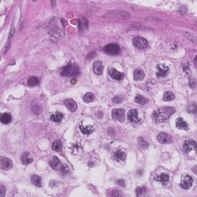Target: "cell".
I'll list each match as a JSON object with an SVG mask.
<instances>
[{"instance_id": "obj_1", "label": "cell", "mask_w": 197, "mask_h": 197, "mask_svg": "<svg viewBox=\"0 0 197 197\" xmlns=\"http://www.w3.org/2000/svg\"><path fill=\"white\" fill-rule=\"evenodd\" d=\"M174 112H175V109L172 107H163L154 111L153 116L155 122L161 123L167 120Z\"/></svg>"}, {"instance_id": "obj_2", "label": "cell", "mask_w": 197, "mask_h": 197, "mask_svg": "<svg viewBox=\"0 0 197 197\" xmlns=\"http://www.w3.org/2000/svg\"><path fill=\"white\" fill-rule=\"evenodd\" d=\"M49 164L51 165V167L53 170H57V171L61 172L62 174H67L69 173V170L68 165H63L62 162L60 161V159L58 158L57 156H53L50 161H49Z\"/></svg>"}, {"instance_id": "obj_3", "label": "cell", "mask_w": 197, "mask_h": 197, "mask_svg": "<svg viewBox=\"0 0 197 197\" xmlns=\"http://www.w3.org/2000/svg\"><path fill=\"white\" fill-rule=\"evenodd\" d=\"M79 73H80V71L78 66L72 64H69L63 67L61 72V75L63 76H78Z\"/></svg>"}, {"instance_id": "obj_4", "label": "cell", "mask_w": 197, "mask_h": 197, "mask_svg": "<svg viewBox=\"0 0 197 197\" xmlns=\"http://www.w3.org/2000/svg\"><path fill=\"white\" fill-rule=\"evenodd\" d=\"M182 148L184 153L186 154H189L190 153H195L196 151V142L194 140H186L183 143Z\"/></svg>"}, {"instance_id": "obj_5", "label": "cell", "mask_w": 197, "mask_h": 197, "mask_svg": "<svg viewBox=\"0 0 197 197\" xmlns=\"http://www.w3.org/2000/svg\"><path fill=\"white\" fill-rule=\"evenodd\" d=\"M104 16L109 18H114V19H127L130 16V15L126 12H123V11H112V12H109Z\"/></svg>"}, {"instance_id": "obj_6", "label": "cell", "mask_w": 197, "mask_h": 197, "mask_svg": "<svg viewBox=\"0 0 197 197\" xmlns=\"http://www.w3.org/2000/svg\"><path fill=\"white\" fill-rule=\"evenodd\" d=\"M104 51L109 55H118L120 53V47L115 43L109 44L104 47Z\"/></svg>"}, {"instance_id": "obj_7", "label": "cell", "mask_w": 197, "mask_h": 197, "mask_svg": "<svg viewBox=\"0 0 197 197\" xmlns=\"http://www.w3.org/2000/svg\"><path fill=\"white\" fill-rule=\"evenodd\" d=\"M133 44L138 49H143L148 46V41L142 37H136L133 41Z\"/></svg>"}, {"instance_id": "obj_8", "label": "cell", "mask_w": 197, "mask_h": 197, "mask_svg": "<svg viewBox=\"0 0 197 197\" xmlns=\"http://www.w3.org/2000/svg\"><path fill=\"white\" fill-rule=\"evenodd\" d=\"M193 179L192 176H189V175H185L181 179V182H180V186L182 187L184 189H188L193 186Z\"/></svg>"}, {"instance_id": "obj_9", "label": "cell", "mask_w": 197, "mask_h": 197, "mask_svg": "<svg viewBox=\"0 0 197 197\" xmlns=\"http://www.w3.org/2000/svg\"><path fill=\"white\" fill-rule=\"evenodd\" d=\"M112 116L116 120L123 122L125 119V110L122 109H113L112 112Z\"/></svg>"}, {"instance_id": "obj_10", "label": "cell", "mask_w": 197, "mask_h": 197, "mask_svg": "<svg viewBox=\"0 0 197 197\" xmlns=\"http://www.w3.org/2000/svg\"><path fill=\"white\" fill-rule=\"evenodd\" d=\"M0 163H1V169L3 170H9L13 167V163L9 158L6 157L1 156Z\"/></svg>"}, {"instance_id": "obj_11", "label": "cell", "mask_w": 197, "mask_h": 197, "mask_svg": "<svg viewBox=\"0 0 197 197\" xmlns=\"http://www.w3.org/2000/svg\"><path fill=\"white\" fill-rule=\"evenodd\" d=\"M169 72V67L164 64H159L157 66L156 76L158 77H165Z\"/></svg>"}, {"instance_id": "obj_12", "label": "cell", "mask_w": 197, "mask_h": 197, "mask_svg": "<svg viewBox=\"0 0 197 197\" xmlns=\"http://www.w3.org/2000/svg\"><path fill=\"white\" fill-rule=\"evenodd\" d=\"M157 140L159 143L165 144V143H170L172 142V138L169 135L164 133H160L157 136Z\"/></svg>"}, {"instance_id": "obj_13", "label": "cell", "mask_w": 197, "mask_h": 197, "mask_svg": "<svg viewBox=\"0 0 197 197\" xmlns=\"http://www.w3.org/2000/svg\"><path fill=\"white\" fill-rule=\"evenodd\" d=\"M128 119H129L131 123H136L140 122V119L139 117V115H138V111L136 109H131L128 112Z\"/></svg>"}, {"instance_id": "obj_14", "label": "cell", "mask_w": 197, "mask_h": 197, "mask_svg": "<svg viewBox=\"0 0 197 197\" xmlns=\"http://www.w3.org/2000/svg\"><path fill=\"white\" fill-rule=\"evenodd\" d=\"M108 71L109 76H110L112 79H116V80H121V79H123V76H124L122 72L117 71V70H116L113 68L109 69Z\"/></svg>"}, {"instance_id": "obj_15", "label": "cell", "mask_w": 197, "mask_h": 197, "mask_svg": "<svg viewBox=\"0 0 197 197\" xmlns=\"http://www.w3.org/2000/svg\"><path fill=\"white\" fill-rule=\"evenodd\" d=\"M93 72H95V74L101 76L102 74V72H103V66H102V62L95 61L93 63Z\"/></svg>"}, {"instance_id": "obj_16", "label": "cell", "mask_w": 197, "mask_h": 197, "mask_svg": "<svg viewBox=\"0 0 197 197\" xmlns=\"http://www.w3.org/2000/svg\"><path fill=\"white\" fill-rule=\"evenodd\" d=\"M64 104L71 112H75L77 109V104L76 101L72 99H68L64 101Z\"/></svg>"}, {"instance_id": "obj_17", "label": "cell", "mask_w": 197, "mask_h": 197, "mask_svg": "<svg viewBox=\"0 0 197 197\" xmlns=\"http://www.w3.org/2000/svg\"><path fill=\"white\" fill-rule=\"evenodd\" d=\"M155 180H156L158 182H162L163 185H166L170 180V176L168 174L165 173H162L160 175H158L154 178Z\"/></svg>"}, {"instance_id": "obj_18", "label": "cell", "mask_w": 197, "mask_h": 197, "mask_svg": "<svg viewBox=\"0 0 197 197\" xmlns=\"http://www.w3.org/2000/svg\"><path fill=\"white\" fill-rule=\"evenodd\" d=\"M176 127L179 129L188 130V129H189L188 124H187V123H186V122H185V121L183 120L181 117H179V118H178V119H176Z\"/></svg>"}, {"instance_id": "obj_19", "label": "cell", "mask_w": 197, "mask_h": 197, "mask_svg": "<svg viewBox=\"0 0 197 197\" xmlns=\"http://www.w3.org/2000/svg\"><path fill=\"white\" fill-rule=\"evenodd\" d=\"M79 129H80V131L83 133V134L86 135V136L90 135L94 130L93 127L92 125H87L86 127H85V126H83L82 124L79 125Z\"/></svg>"}, {"instance_id": "obj_20", "label": "cell", "mask_w": 197, "mask_h": 197, "mask_svg": "<svg viewBox=\"0 0 197 197\" xmlns=\"http://www.w3.org/2000/svg\"><path fill=\"white\" fill-rule=\"evenodd\" d=\"M145 77L144 72L140 69H137L134 71V79L136 81L142 80Z\"/></svg>"}, {"instance_id": "obj_21", "label": "cell", "mask_w": 197, "mask_h": 197, "mask_svg": "<svg viewBox=\"0 0 197 197\" xmlns=\"http://www.w3.org/2000/svg\"><path fill=\"white\" fill-rule=\"evenodd\" d=\"M126 157V154L125 152H123L122 150H117L116 153H114V158L117 161H122L124 160Z\"/></svg>"}, {"instance_id": "obj_22", "label": "cell", "mask_w": 197, "mask_h": 197, "mask_svg": "<svg viewBox=\"0 0 197 197\" xmlns=\"http://www.w3.org/2000/svg\"><path fill=\"white\" fill-rule=\"evenodd\" d=\"M0 120H1V123H3V124H9L12 121V116L9 113H3L1 116V118H0Z\"/></svg>"}, {"instance_id": "obj_23", "label": "cell", "mask_w": 197, "mask_h": 197, "mask_svg": "<svg viewBox=\"0 0 197 197\" xmlns=\"http://www.w3.org/2000/svg\"><path fill=\"white\" fill-rule=\"evenodd\" d=\"M62 117H63V114L61 113V112H56L55 114H53L50 117L52 121L55 122V123H60L61 122L62 119Z\"/></svg>"}, {"instance_id": "obj_24", "label": "cell", "mask_w": 197, "mask_h": 197, "mask_svg": "<svg viewBox=\"0 0 197 197\" xmlns=\"http://www.w3.org/2000/svg\"><path fill=\"white\" fill-rule=\"evenodd\" d=\"M28 156H29V153H23V155H22L21 157L22 163L25 165H29V164H30V163H32V161H33V159H32L28 158Z\"/></svg>"}, {"instance_id": "obj_25", "label": "cell", "mask_w": 197, "mask_h": 197, "mask_svg": "<svg viewBox=\"0 0 197 197\" xmlns=\"http://www.w3.org/2000/svg\"><path fill=\"white\" fill-rule=\"evenodd\" d=\"M83 100H84V102H86V103H89V102H93L94 100H95V95H94L93 93H87L84 95Z\"/></svg>"}, {"instance_id": "obj_26", "label": "cell", "mask_w": 197, "mask_h": 197, "mask_svg": "<svg viewBox=\"0 0 197 197\" xmlns=\"http://www.w3.org/2000/svg\"><path fill=\"white\" fill-rule=\"evenodd\" d=\"M31 181H32V184L35 185L36 186L40 187L42 186V182H41V178L39 176H36V175H34V176H32L31 177Z\"/></svg>"}, {"instance_id": "obj_27", "label": "cell", "mask_w": 197, "mask_h": 197, "mask_svg": "<svg viewBox=\"0 0 197 197\" xmlns=\"http://www.w3.org/2000/svg\"><path fill=\"white\" fill-rule=\"evenodd\" d=\"M175 99V95L171 92H165L163 95V100L164 101H172Z\"/></svg>"}, {"instance_id": "obj_28", "label": "cell", "mask_w": 197, "mask_h": 197, "mask_svg": "<svg viewBox=\"0 0 197 197\" xmlns=\"http://www.w3.org/2000/svg\"><path fill=\"white\" fill-rule=\"evenodd\" d=\"M88 27V21L85 19H79V30H82L83 29Z\"/></svg>"}, {"instance_id": "obj_29", "label": "cell", "mask_w": 197, "mask_h": 197, "mask_svg": "<svg viewBox=\"0 0 197 197\" xmlns=\"http://www.w3.org/2000/svg\"><path fill=\"white\" fill-rule=\"evenodd\" d=\"M39 80L38 78L36 77H30L29 79H28V85L30 86H35L39 85Z\"/></svg>"}, {"instance_id": "obj_30", "label": "cell", "mask_w": 197, "mask_h": 197, "mask_svg": "<svg viewBox=\"0 0 197 197\" xmlns=\"http://www.w3.org/2000/svg\"><path fill=\"white\" fill-rule=\"evenodd\" d=\"M135 102L136 103L141 104V105H145V104L148 102V100L143 97V96H142V95H137L135 98Z\"/></svg>"}, {"instance_id": "obj_31", "label": "cell", "mask_w": 197, "mask_h": 197, "mask_svg": "<svg viewBox=\"0 0 197 197\" xmlns=\"http://www.w3.org/2000/svg\"><path fill=\"white\" fill-rule=\"evenodd\" d=\"M52 148H53V150L57 151V152L61 150L62 143L60 142V140H55V141H54L53 145H52Z\"/></svg>"}, {"instance_id": "obj_32", "label": "cell", "mask_w": 197, "mask_h": 197, "mask_svg": "<svg viewBox=\"0 0 197 197\" xmlns=\"http://www.w3.org/2000/svg\"><path fill=\"white\" fill-rule=\"evenodd\" d=\"M138 142H139V146L141 149H146L149 146V144L143 138H139Z\"/></svg>"}, {"instance_id": "obj_33", "label": "cell", "mask_w": 197, "mask_h": 197, "mask_svg": "<svg viewBox=\"0 0 197 197\" xmlns=\"http://www.w3.org/2000/svg\"><path fill=\"white\" fill-rule=\"evenodd\" d=\"M136 195L138 196H144L146 193V187H137L136 189Z\"/></svg>"}, {"instance_id": "obj_34", "label": "cell", "mask_w": 197, "mask_h": 197, "mask_svg": "<svg viewBox=\"0 0 197 197\" xmlns=\"http://www.w3.org/2000/svg\"><path fill=\"white\" fill-rule=\"evenodd\" d=\"M123 196V193L119 190H116V189L110 191L108 193V196Z\"/></svg>"}, {"instance_id": "obj_35", "label": "cell", "mask_w": 197, "mask_h": 197, "mask_svg": "<svg viewBox=\"0 0 197 197\" xmlns=\"http://www.w3.org/2000/svg\"><path fill=\"white\" fill-rule=\"evenodd\" d=\"M5 193H6V189H5V187L2 185L1 187H0V194H1V196L4 197Z\"/></svg>"}, {"instance_id": "obj_36", "label": "cell", "mask_w": 197, "mask_h": 197, "mask_svg": "<svg viewBox=\"0 0 197 197\" xmlns=\"http://www.w3.org/2000/svg\"><path fill=\"white\" fill-rule=\"evenodd\" d=\"M113 101H114L115 102H116V103H119V102H121L123 101V99H122L120 96H115V97L113 98Z\"/></svg>"}, {"instance_id": "obj_37", "label": "cell", "mask_w": 197, "mask_h": 197, "mask_svg": "<svg viewBox=\"0 0 197 197\" xmlns=\"http://www.w3.org/2000/svg\"><path fill=\"white\" fill-rule=\"evenodd\" d=\"M117 184L119 185V186L122 187H125V182H124V180L123 179L118 180V181H117Z\"/></svg>"}, {"instance_id": "obj_38", "label": "cell", "mask_w": 197, "mask_h": 197, "mask_svg": "<svg viewBox=\"0 0 197 197\" xmlns=\"http://www.w3.org/2000/svg\"><path fill=\"white\" fill-rule=\"evenodd\" d=\"M76 83V79H71V83H72V84H75Z\"/></svg>"}]
</instances>
